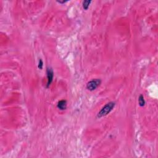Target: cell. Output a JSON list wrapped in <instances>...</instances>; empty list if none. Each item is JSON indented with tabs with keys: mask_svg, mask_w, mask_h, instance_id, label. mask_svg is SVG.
<instances>
[{
	"mask_svg": "<svg viewBox=\"0 0 158 158\" xmlns=\"http://www.w3.org/2000/svg\"><path fill=\"white\" fill-rule=\"evenodd\" d=\"M114 106H115V103H114V102H109V103H108L98 113L97 117H99V118H101V117L107 115L114 109Z\"/></svg>",
	"mask_w": 158,
	"mask_h": 158,
	"instance_id": "obj_1",
	"label": "cell"
},
{
	"mask_svg": "<svg viewBox=\"0 0 158 158\" xmlns=\"http://www.w3.org/2000/svg\"><path fill=\"white\" fill-rule=\"evenodd\" d=\"M101 80L100 79H93L90 81L86 85V88L88 90L93 91L96 90L101 84Z\"/></svg>",
	"mask_w": 158,
	"mask_h": 158,
	"instance_id": "obj_2",
	"label": "cell"
},
{
	"mask_svg": "<svg viewBox=\"0 0 158 158\" xmlns=\"http://www.w3.org/2000/svg\"><path fill=\"white\" fill-rule=\"evenodd\" d=\"M47 78H48V82H47V87H49L51 83H52L53 77H54V73L53 71L51 68H48L47 71Z\"/></svg>",
	"mask_w": 158,
	"mask_h": 158,
	"instance_id": "obj_3",
	"label": "cell"
},
{
	"mask_svg": "<svg viewBox=\"0 0 158 158\" xmlns=\"http://www.w3.org/2000/svg\"><path fill=\"white\" fill-rule=\"evenodd\" d=\"M58 107L60 110H64L67 107V101L65 100H61L58 102Z\"/></svg>",
	"mask_w": 158,
	"mask_h": 158,
	"instance_id": "obj_4",
	"label": "cell"
},
{
	"mask_svg": "<svg viewBox=\"0 0 158 158\" xmlns=\"http://www.w3.org/2000/svg\"><path fill=\"white\" fill-rule=\"evenodd\" d=\"M91 3H92V1H89V0H86V1H83V8H84V9H85V10L88 9V8H89V6H90Z\"/></svg>",
	"mask_w": 158,
	"mask_h": 158,
	"instance_id": "obj_5",
	"label": "cell"
},
{
	"mask_svg": "<svg viewBox=\"0 0 158 158\" xmlns=\"http://www.w3.org/2000/svg\"><path fill=\"white\" fill-rule=\"evenodd\" d=\"M138 103H139V105L140 106H143L145 104V100H144V97L142 95L140 96L139 99H138Z\"/></svg>",
	"mask_w": 158,
	"mask_h": 158,
	"instance_id": "obj_6",
	"label": "cell"
},
{
	"mask_svg": "<svg viewBox=\"0 0 158 158\" xmlns=\"http://www.w3.org/2000/svg\"><path fill=\"white\" fill-rule=\"evenodd\" d=\"M43 64V63L42 60H41V59H40V61H39V63H38V68L40 69H42Z\"/></svg>",
	"mask_w": 158,
	"mask_h": 158,
	"instance_id": "obj_7",
	"label": "cell"
}]
</instances>
